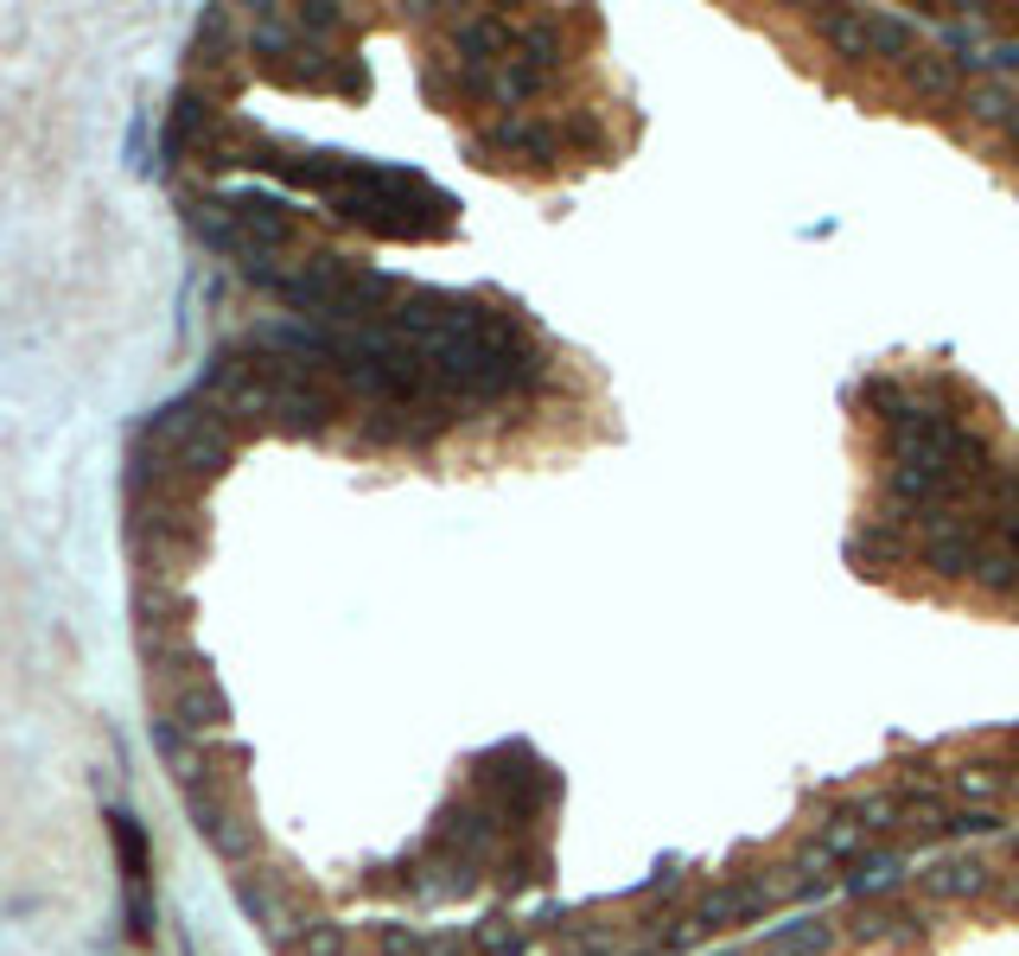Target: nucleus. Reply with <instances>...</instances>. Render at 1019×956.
Returning <instances> with one entry per match:
<instances>
[{
	"instance_id": "7ed1b4c3",
	"label": "nucleus",
	"mask_w": 1019,
	"mask_h": 956,
	"mask_svg": "<svg viewBox=\"0 0 1019 956\" xmlns=\"http://www.w3.org/2000/svg\"><path fill=\"white\" fill-rule=\"evenodd\" d=\"M102 823H109V842H115V861H122V893L127 886H153V842H147V823L122 810V803H109L102 810Z\"/></svg>"
},
{
	"instance_id": "f03ea898",
	"label": "nucleus",
	"mask_w": 1019,
	"mask_h": 956,
	"mask_svg": "<svg viewBox=\"0 0 1019 956\" xmlns=\"http://www.w3.org/2000/svg\"><path fill=\"white\" fill-rule=\"evenodd\" d=\"M236 905H243L255 925L275 937L280 950H294V944H300V931L312 925V918H306L300 880L287 874V867H268V874H243V880H236Z\"/></svg>"
},
{
	"instance_id": "20e7f679",
	"label": "nucleus",
	"mask_w": 1019,
	"mask_h": 956,
	"mask_svg": "<svg viewBox=\"0 0 1019 956\" xmlns=\"http://www.w3.org/2000/svg\"><path fill=\"white\" fill-rule=\"evenodd\" d=\"M122 918H127V944L134 950H153V937H159V900H153V886H127Z\"/></svg>"
},
{
	"instance_id": "39448f33",
	"label": "nucleus",
	"mask_w": 1019,
	"mask_h": 956,
	"mask_svg": "<svg viewBox=\"0 0 1019 956\" xmlns=\"http://www.w3.org/2000/svg\"><path fill=\"white\" fill-rule=\"evenodd\" d=\"M287 956H351V937H344V925H331V918H312Z\"/></svg>"
},
{
	"instance_id": "f257e3e1",
	"label": "nucleus",
	"mask_w": 1019,
	"mask_h": 956,
	"mask_svg": "<svg viewBox=\"0 0 1019 956\" xmlns=\"http://www.w3.org/2000/svg\"><path fill=\"white\" fill-rule=\"evenodd\" d=\"M185 810H192V829L217 849V861H249L255 854L249 810H243V798H236V784H224L217 772L198 778V784L185 791Z\"/></svg>"
},
{
	"instance_id": "423d86ee",
	"label": "nucleus",
	"mask_w": 1019,
	"mask_h": 956,
	"mask_svg": "<svg viewBox=\"0 0 1019 956\" xmlns=\"http://www.w3.org/2000/svg\"><path fill=\"white\" fill-rule=\"evenodd\" d=\"M147 122H153V109H134V122H127V173H141V179L153 173V160H147Z\"/></svg>"
}]
</instances>
